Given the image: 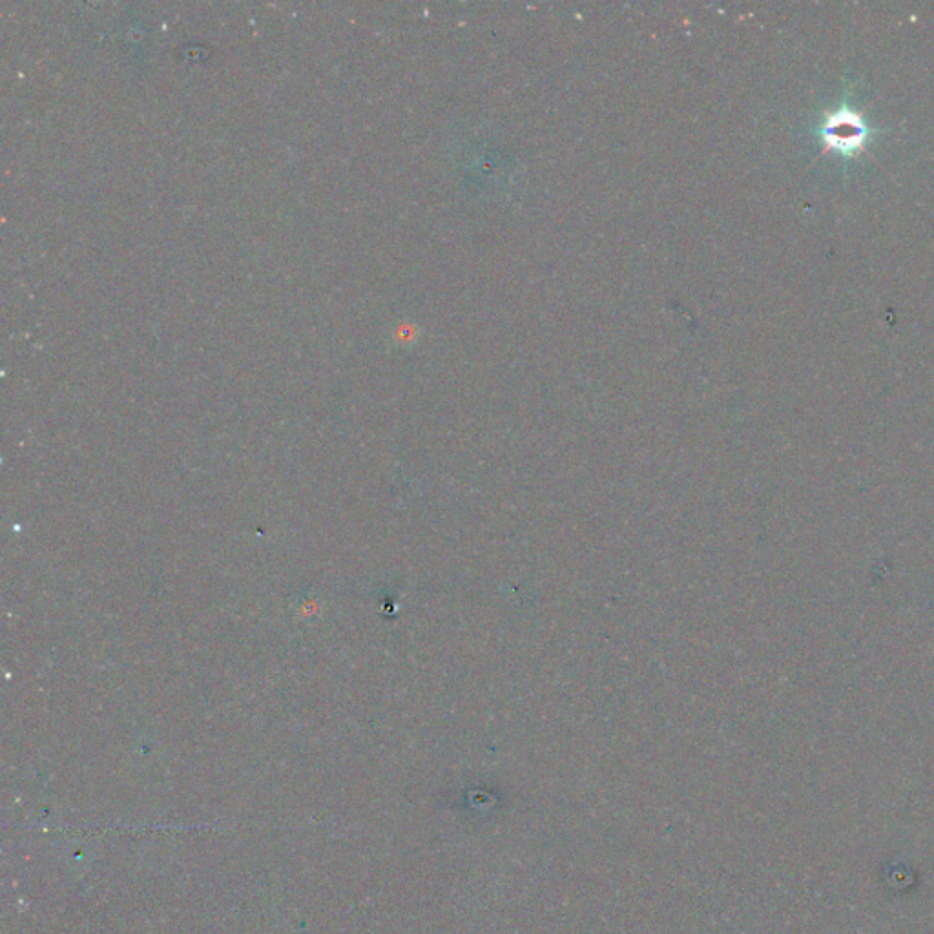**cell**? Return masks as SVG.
Masks as SVG:
<instances>
[{
	"mask_svg": "<svg viewBox=\"0 0 934 934\" xmlns=\"http://www.w3.org/2000/svg\"><path fill=\"white\" fill-rule=\"evenodd\" d=\"M821 139L825 148L851 157L869 143L871 130L863 121L862 115L854 112L849 106H841L836 112L825 117L821 125Z\"/></svg>",
	"mask_w": 934,
	"mask_h": 934,
	"instance_id": "6da1fadb",
	"label": "cell"
}]
</instances>
